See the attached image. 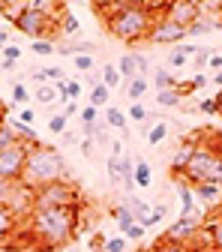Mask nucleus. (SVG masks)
<instances>
[{
  "mask_svg": "<svg viewBox=\"0 0 222 252\" xmlns=\"http://www.w3.org/2000/svg\"><path fill=\"white\" fill-rule=\"evenodd\" d=\"M93 9L99 12V18L105 21L108 33L123 42V45H138L147 42L150 27H153V15L144 9L141 0H120V3H93Z\"/></svg>",
  "mask_w": 222,
  "mask_h": 252,
  "instance_id": "nucleus-1",
  "label": "nucleus"
},
{
  "mask_svg": "<svg viewBox=\"0 0 222 252\" xmlns=\"http://www.w3.org/2000/svg\"><path fill=\"white\" fill-rule=\"evenodd\" d=\"M66 162H63V156L57 147L51 144H33L27 147V162H24V174H21V183L30 189V192H36L42 186H51V183H60L66 180Z\"/></svg>",
  "mask_w": 222,
  "mask_h": 252,
  "instance_id": "nucleus-2",
  "label": "nucleus"
},
{
  "mask_svg": "<svg viewBox=\"0 0 222 252\" xmlns=\"http://www.w3.org/2000/svg\"><path fill=\"white\" fill-rule=\"evenodd\" d=\"M33 207H81V192L69 180L42 186L33 192Z\"/></svg>",
  "mask_w": 222,
  "mask_h": 252,
  "instance_id": "nucleus-3",
  "label": "nucleus"
},
{
  "mask_svg": "<svg viewBox=\"0 0 222 252\" xmlns=\"http://www.w3.org/2000/svg\"><path fill=\"white\" fill-rule=\"evenodd\" d=\"M204 231V219L201 216H177L174 222L165 228V234L159 240H168V243H189V246H195L198 237Z\"/></svg>",
  "mask_w": 222,
  "mask_h": 252,
  "instance_id": "nucleus-4",
  "label": "nucleus"
},
{
  "mask_svg": "<svg viewBox=\"0 0 222 252\" xmlns=\"http://www.w3.org/2000/svg\"><path fill=\"white\" fill-rule=\"evenodd\" d=\"M24 162H27V144H12L9 150L0 153V186L21 183Z\"/></svg>",
  "mask_w": 222,
  "mask_h": 252,
  "instance_id": "nucleus-5",
  "label": "nucleus"
},
{
  "mask_svg": "<svg viewBox=\"0 0 222 252\" xmlns=\"http://www.w3.org/2000/svg\"><path fill=\"white\" fill-rule=\"evenodd\" d=\"M183 39H189V27H180L165 15H159L153 21L150 36H147V42H153V45H180Z\"/></svg>",
  "mask_w": 222,
  "mask_h": 252,
  "instance_id": "nucleus-6",
  "label": "nucleus"
},
{
  "mask_svg": "<svg viewBox=\"0 0 222 252\" xmlns=\"http://www.w3.org/2000/svg\"><path fill=\"white\" fill-rule=\"evenodd\" d=\"M15 30H21V33L30 36V39H51V33H54L57 27H54L48 18H42L39 12L24 9V12L18 15V21H15Z\"/></svg>",
  "mask_w": 222,
  "mask_h": 252,
  "instance_id": "nucleus-7",
  "label": "nucleus"
},
{
  "mask_svg": "<svg viewBox=\"0 0 222 252\" xmlns=\"http://www.w3.org/2000/svg\"><path fill=\"white\" fill-rule=\"evenodd\" d=\"M165 18H171L180 27H192L201 18V3H195V0H171L165 6Z\"/></svg>",
  "mask_w": 222,
  "mask_h": 252,
  "instance_id": "nucleus-8",
  "label": "nucleus"
},
{
  "mask_svg": "<svg viewBox=\"0 0 222 252\" xmlns=\"http://www.w3.org/2000/svg\"><path fill=\"white\" fill-rule=\"evenodd\" d=\"M27 9L39 12V15H42V18H48L54 27H57L63 18H66V12H69V6H66V3H54V0H30ZM57 30H60V27H57Z\"/></svg>",
  "mask_w": 222,
  "mask_h": 252,
  "instance_id": "nucleus-9",
  "label": "nucleus"
},
{
  "mask_svg": "<svg viewBox=\"0 0 222 252\" xmlns=\"http://www.w3.org/2000/svg\"><path fill=\"white\" fill-rule=\"evenodd\" d=\"M18 225H21V219H18L15 213H9L3 204H0V249H6V246H9V240L15 237Z\"/></svg>",
  "mask_w": 222,
  "mask_h": 252,
  "instance_id": "nucleus-10",
  "label": "nucleus"
},
{
  "mask_svg": "<svg viewBox=\"0 0 222 252\" xmlns=\"http://www.w3.org/2000/svg\"><path fill=\"white\" fill-rule=\"evenodd\" d=\"M195 138H198V132H195V135H189L186 141H180L177 153L171 156V171H174V174H180V171L189 165V159H192V153H195Z\"/></svg>",
  "mask_w": 222,
  "mask_h": 252,
  "instance_id": "nucleus-11",
  "label": "nucleus"
},
{
  "mask_svg": "<svg viewBox=\"0 0 222 252\" xmlns=\"http://www.w3.org/2000/svg\"><path fill=\"white\" fill-rule=\"evenodd\" d=\"M192 192H195V201H201L204 207H216L222 201L216 183H198V186H192Z\"/></svg>",
  "mask_w": 222,
  "mask_h": 252,
  "instance_id": "nucleus-12",
  "label": "nucleus"
},
{
  "mask_svg": "<svg viewBox=\"0 0 222 252\" xmlns=\"http://www.w3.org/2000/svg\"><path fill=\"white\" fill-rule=\"evenodd\" d=\"M9 126H12V132H15L18 144H27V147L42 144V141H39V132L33 129V126H27V123H21V120H9Z\"/></svg>",
  "mask_w": 222,
  "mask_h": 252,
  "instance_id": "nucleus-13",
  "label": "nucleus"
},
{
  "mask_svg": "<svg viewBox=\"0 0 222 252\" xmlns=\"http://www.w3.org/2000/svg\"><path fill=\"white\" fill-rule=\"evenodd\" d=\"M177 195H180V216H198V204H195L192 186L180 183V186H177Z\"/></svg>",
  "mask_w": 222,
  "mask_h": 252,
  "instance_id": "nucleus-14",
  "label": "nucleus"
},
{
  "mask_svg": "<svg viewBox=\"0 0 222 252\" xmlns=\"http://www.w3.org/2000/svg\"><path fill=\"white\" fill-rule=\"evenodd\" d=\"M135 171H132V177H135V186L138 189H147L150 183H153V171H150V162L144 159V156H135Z\"/></svg>",
  "mask_w": 222,
  "mask_h": 252,
  "instance_id": "nucleus-15",
  "label": "nucleus"
},
{
  "mask_svg": "<svg viewBox=\"0 0 222 252\" xmlns=\"http://www.w3.org/2000/svg\"><path fill=\"white\" fill-rule=\"evenodd\" d=\"M57 87V93H60V102L66 105V102H75L78 96H81V84L75 81V78H66V81H60V84H54Z\"/></svg>",
  "mask_w": 222,
  "mask_h": 252,
  "instance_id": "nucleus-16",
  "label": "nucleus"
},
{
  "mask_svg": "<svg viewBox=\"0 0 222 252\" xmlns=\"http://www.w3.org/2000/svg\"><path fill=\"white\" fill-rule=\"evenodd\" d=\"M87 99H90V105L96 108V111H99V108H108V105H111V90L99 81V84L90 87V96H87Z\"/></svg>",
  "mask_w": 222,
  "mask_h": 252,
  "instance_id": "nucleus-17",
  "label": "nucleus"
},
{
  "mask_svg": "<svg viewBox=\"0 0 222 252\" xmlns=\"http://www.w3.org/2000/svg\"><path fill=\"white\" fill-rule=\"evenodd\" d=\"M111 219L117 222L120 231H126V228L135 222V213L129 210V204H114V207H111Z\"/></svg>",
  "mask_w": 222,
  "mask_h": 252,
  "instance_id": "nucleus-18",
  "label": "nucleus"
},
{
  "mask_svg": "<svg viewBox=\"0 0 222 252\" xmlns=\"http://www.w3.org/2000/svg\"><path fill=\"white\" fill-rule=\"evenodd\" d=\"M183 99H186V96L180 93V84L171 87V90H156V102H159L162 108H177Z\"/></svg>",
  "mask_w": 222,
  "mask_h": 252,
  "instance_id": "nucleus-19",
  "label": "nucleus"
},
{
  "mask_svg": "<svg viewBox=\"0 0 222 252\" xmlns=\"http://www.w3.org/2000/svg\"><path fill=\"white\" fill-rule=\"evenodd\" d=\"M204 231H207V237H210L213 249H216V252H222V219H216V216L204 219Z\"/></svg>",
  "mask_w": 222,
  "mask_h": 252,
  "instance_id": "nucleus-20",
  "label": "nucleus"
},
{
  "mask_svg": "<svg viewBox=\"0 0 222 252\" xmlns=\"http://www.w3.org/2000/svg\"><path fill=\"white\" fill-rule=\"evenodd\" d=\"M105 126H108V129H117V132L126 135V114H123L117 105H108V111H105Z\"/></svg>",
  "mask_w": 222,
  "mask_h": 252,
  "instance_id": "nucleus-21",
  "label": "nucleus"
},
{
  "mask_svg": "<svg viewBox=\"0 0 222 252\" xmlns=\"http://www.w3.org/2000/svg\"><path fill=\"white\" fill-rule=\"evenodd\" d=\"M147 87H150V81H147L144 75H138V78H132V81H126V96H129L132 102H141V96L147 93Z\"/></svg>",
  "mask_w": 222,
  "mask_h": 252,
  "instance_id": "nucleus-22",
  "label": "nucleus"
},
{
  "mask_svg": "<svg viewBox=\"0 0 222 252\" xmlns=\"http://www.w3.org/2000/svg\"><path fill=\"white\" fill-rule=\"evenodd\" d=\"M117 72H120V78H123V81H132V78H138V66H135V57H132V51L120 57V63H117Z\"/></svg>",
  "mask_w": 222,
  "mask_h": 252,
  "instance_id": "nucleus-23",
  "label": "nucleus"
},
{
  "mask_svg": "<svg viewBox=\"0 0 222 252\" xmlns=\"http://www.w3.org/2000/svg\"><path fill=\"white\" fill-rule=\"evenodd\" d=\"M165 135H168V123H165V120L147 126V144H150V147H159V144L165 141Z\"/></svg>",
  "mask_w": 222,
  "mask_h": 252,
  "instance_id": "nucleus-24",
  "label": "nucleus"
},
{
  "mask_svg": "<svg viewBox=\"0 0 222 252\" xmlns=\"http://www.w3.org/2000/svg\"><path fill=\"white\" fill-rule=\"evenodd\" d=\"M36 102H39V105H54V102H60L57 87H54V84H42V87H36Z\"/></svg>",
  "mask_w": 222,
  "mask_h": 252,
  "instance_id": "nucleus-25",
  "label": "nucleus"
},
{
  "mask_svg": "<svg viewBox=\"0 0 222 252\" xmlns=\"http://www.w3.org/2000/svg\"><path fill=\"white\" fill-rule=\"evenodd\" d=\"M177 84H180V81H177L168 69H156V72H153V87H156V90H171V87H177Z\"/></svg>",
  "mask_w": 222,
  "mask_h": 252,
  "instance_id": "nucleus-26",
  "label": "nucleus"
},
{
  "mask_svg": "<svg viewBox=\"0 0 222 252\" xmlns=\"http://www.w3.org/2000/svg\"><path fill=\"white\" fill-rule=\"evenodd\" d=\"M147 252H195V246H189V243H168V240H156Z\"/></svg>",
  "mask_w": 222,
  "mask_h": 252,
  "instance_id": "nucleus-27",
  "label": "nucleus"
},
{
  "mask_svg": "<svg viewBox=\"0 0 222 252\" xmlns=\"http://www.w3.org/2000/svg\"><path fill=\"white\" fill-rule=\"evenodd\" d=\"M108 90H114V87H120L123 84V78H120V72H117V66H111V63H105L102 66V78H99Z\"/></svg>",
  "mask_w": 222,
  "mask_h": 252,
  "instance_id": "nucleus-28",
  "label": "nucleus"
},
{
  "mask_svg": "<svg viewBox=\"0 0 222 252\" xmlns=\"http://www.w3.org/2000/svg\"><path fill=\"white\" fill-rule=\"evenodd\" d=\"M126 204H129V210L135 213V222H144V219L150 216V210H153V207H150L147 201H141V198H129Z\"/></svg>",
  "mask_w": 222,
  "mask_h": 252,
  "instance_id": "nucleus-29",
  "label": "nucleus"
},
{
  "mask_svg": "<svg viewBox=\"0 0 222 252\" xmlns=\"http://www.w3.org/2000/svg\"><path fill=\"white\" fill-rule=\"evenodd\" d=\"M12 144H18V138H15L12 126H9V120H6V123H0V153H3V150H9Z\"/></svg>",
  "mask_w": 222,
  "mask_h": 252,
  "instance_id": "nucleus-30",
  "label": "nucleus"
},
{
  "mask_svg": "<svg viewBox=\"0 0 222 252\" xmlns=\"http://www.w3.org/2000/svg\"><path fill=\"white\" fill-rule=\"evenodd\" d=\"M69 129V120H66V114H51L48 117V132H54V135H63Z\"/></svg>",
  "mask_w": 222,
  "mask_h": 252,
  "instance_id": "nucleus-31",
  "label": "nucleus"
},
{
  "mask_svg": "<svg viewBox=\"0 0 222 252\" xmlns=\"http://www.w3.org/2000/svg\"><path fill=\"white\" fill-rule=\"evenodd\" d=\"M165 216H168V207H165V204H156V207L150 210V216L144 219L141 225H144V228H153V225H159V222H162Z\"/></svg>",
  "mask_w": 222,
  "mask_h": 252,
  "instance_id": "nucleus-32",
  "label": "nucleus"
},
{
  "mask_svg": "<svg viewBox=\"0 0 222 252\" xmlns=\"http://www.w3.org/2000/svg\"><path fill=\"white\" fill-rule=\"evenodd\" d=\"M78 30H81L78 18H75L72 12H66V18L60 21V33H63V36H78Z\"/></svg>",
  "mask_w": 222,
  "mask_h": 252,
  "instance_id": "nucleus-33",
  "label": "nucleus"
},
{
  "mask_svg": "<svg viewBox=\"0 0 222 252\" xmlns=\"http://www.w3.org/2000/svg\"><path fill=\"white\" fill-rule=\"evenodd\" d=\"M30 51H33L36 57H45V54H54V51H57V45H54L51 39H33Z\"/></svg>",
  "mask_w": 222,
  "mask_h": 252,
  "instance_id": "nucleus-34",
  "label": "nucleus"
},
{
  "mask_svg": "<svg viewBox=\"0 0 222 252\" xmlns=\"http://www.w3.org/2000/svg\"><path fill=\"white\" fill-rule=\"evenodd\" d=\"M120 234L126 237V243H129V240H135V243H138V240H144V234H147V228H144L141 222H132L129 228H126V231H120Z\"/></svg>",
  "mask_w": 222,
  "mask_h": 252,
  "instance_id": "nucleus-35",
  "label": "nucleus"
},
{
  "mask_svg": "<svg viewBox=\"0 0 222 252\" xmlns=\"http://www.w3.org/2000/svg\"><path fill=\"white\" fill-rule=\"evenodd\" d=\"M213 27H216V24H213L210 18H198L192 27H189V36H204V33H210Z\"/></svg>",
  "mask_w": 222,
  "mask_h": 252,
  "instance_id": "nucleus-36",
  "label": "nucleus"
},
{
  "mask_svg": "<svg viewBox=\"0 0 222 252\" xmlns=\"http://www.w3.org/2000/svg\"><path fill=\"white\" fill-rule=\"evenodd\" d=\"M12 102H15V105H27V102H30V93H27V87H24L21 81L12 84Z\"/></svg>",
  "mask_w": 222,
  "mask_h": 252,
  "instance_id": "nucleus-37",
  "label": "nucleus"
},
{
  "mask_svg": "<svg viewBox=\"0 0 222 252\" xmlns=\"http://www.w3.org/2000/svg\"><path fill=\"white\" fill-rule=\"evenodd\" d=\"M186 63H189V57L183 54V48H174V51L168 54V66H171V69H183Z\"/></svg>",
  "mask_w": 222,
  "mask_h": 252,
  "instance_id": "nucleus-38",
  "label": "nucleus"
},
{
  "mask_svg": "<svg viewBox=\"0 0 222 252\" xmlns=\"http://www.w3.org/2000/svg\"><path fill=\"white\" fill-rule=\"evenodd\" d=\"M102 252H126V237H123V234H120V237H105Z\"/></svg>",
  "mask_w": 222,
  "mask_h": 252,
  "instance_id": "nucleus-39",
  "label": "nucleus"
},
{
  "mask_svg": "<svg viewBox=\"0 0 222 252\" xmlns=\"http://www.w3.org/2000/svg\"><path fill=\"white\" fill-rule=\"evenodd\" d=\"M126 120H135V123H138V120H147V108H144L141 102H132V105H129V114H126Z\"/></svg>",
  "mask_w": 222,
  "mask_h": 252,
  "instance_id": "nucleus-40",
  "label": "nucleus"
},
{
  "mask_svg": "<svg viewBox=\"0 0 222 252\" xmlns=\"http://www.w3.org/2000/svg\"><path fill=\"white\" fill-rule=\"evenodd\" d=\"M72 63H75L78 72H90V69H93V54H78Z\"/></svg>",
  "mask_w": 222,
  "mask_h": 252,
  "instance_id": "nucleus-41",
  "label": "nucleus"
},
{
  "mask_svg": "<svg viewBox=\"0 0 222 252\" xmlns=\"http://www.w3.org/2000/svg\"><path fill=\"white\" fill-rule=\"evenodd\" d=\"M201 114H219V105H216V96H210V99H201L198 105H195Z\"/></svg>",
  "mask_w": 222,
  "mask_h": 252,
  "instance_id": "nucleus-42",
  "label": "nucleus"
},
{
  "mask_svg": "<svg viewBox=\"0 0 222 252\" xmlns=\"http://www.w3.org/2000/svg\"><path fill=\"white\" fill-rule=\"evenodd\" d=\"M42 75H45V81L51 84H60V81H66V78H63V69H57V66H48V69H42Z\"/></svg>",
  "mask_w": 222,
  "mask_h": 252,
  "instance_id": "nucleus-43",
  "label": "nucleus"
},
{
  "mask_svg": "<svg viewBox=\"0 0 222 252\" xmlns=\"http://www.w3.org/2000/svg\"><path fill=\"white\" fill-rule=\"evenodd\" d=\"M132 57H135V66H138V75H144V78H147V72H150V63H147V57H144L141 51H132Z\"/></svg>",
  "mask_w": 222,
  "mask_h": 252,
  "instance_id": "nucleus-44",
  "label": "nucleus"
},
{
  "mask_svg": "<svg viewBox=\"0 0 222 252\" xmlns=\"http://www.w3.org/2000/svg\"><path fill=\"white\" fill-rule=\"evenodd\" d=\"M210 54H213L210 48H201V51H198V54L192 57V60H195V69H201V66H207V60H210Z\"/></svg>",
  "mask_w": 222,
  "mask_h": 252,
  "instance_id": "nucleus-45",
  "label": "nucleus"
},
{
  "mask_svg": "<svg viewBox=\"0 0 222 252\" xmlns=\"http://www.w3.org/2000/svg\"><path fill=\"white\" fill-rule=\"evenodd\" d=\"M18 57H21V48H18V45H12V42H9V45H6V48H3V60H12V63H15V60H18Z\"/></svg>",
  "mask_w": 222,
  "mask_h": 252,
  "instance_id": "nucleus-46",
  "label": "nucleus"
},
{
  "mask_svg": "<svg viewBox=\"0 0 222 252\" xmlns=\"http://www.w3.org/2000/svg\"><path fill=\"white\" fill-rule=\"evenodd\" d=\"M87 246H90L93 252H102V246H105V237H102V234H93V237L87 240Z\"/></svg>",
  "mask_w": 222,
  "mask_h": 252,
  "instance_id": "nucleus-47",
  "label": "nucleus"
},
{
  "mask_svg": "<svg viewBox=\"0 0 222 252\" xmlns=\"http://www.w3.org/2000/svg\"><path fill=\"white\" fill-rule=\"evenodd\" d=\"M15 120H21V123H27V126H33V120H36V114H33V111H30V108H21Z\"/></svg>",
  "mask_w": 222,
  "mask_h": 252,
  "instance_id": "nucleus-48",
  "label": "nucleus"
},
{
  "mask_svg": "<svg viewBox=\"0 0 222 252\" xmlns=\"http://www.w3.org/2000/svg\"><path fill=\"white\" fill-rule=\"evenodd\" d=\"M81 108H78V102H66V108H63V114H66V120H72L75 114H78Z\"/></svg>",
  "mask_w": 222,
  "mask_h": 252,
  "instance_id": "nucleus-49",
  "label": "nucleus"
},
{
  "mask_svg": "<svg viewBox=\"0 0 222 252\" xmlns=\"http://www.w3.org/2000/svg\"><path fill=\"white\" fill-rule=\"evenodd\" d=\"M207 66L219 72V69H222V54H210V60H207Z\"/></svg>",
  "mask_w": 222,
  "mask_h": 252,
  "instance_id": "nucleus-50",
  "label": "nucleus"
},
{
  "mask_svg": "<svg viewBox=\"0 0 222 252\" xmlns=\"http://www.w3.org/2000/svg\"><path fill=\"white\" fill-rule=\"evenodd\" d=\"M81 144V153L84 156H93V138H84V141H78Z\"/></svg>",
  "mask_w": 222,
  "mask_h": 252,
  "instance_id": "nucleus-51",
  "label": "nucleus"
},
{
  "mask_svg": "<svg viewBox=\"0 0 222 252\" xmlns=\"http://www.w3.org/2000/svg\"><path fill=\"white\" fill-rule=\"evenodd\" d=\"M111 156H114V159L123 156V141H111Z\"/></svg>",
  "mask_w": 222,
  "mask_h": 252,
  "instance_id": "nucleus-52",
  "label": "nucleus"
},
{
  "mask_svg": "<svg viewBox=\"0 0 222 252\" xmlns=\"http://www.w3.org/2000/svg\"><path fill=\"white\" fill-rule=\"evenodd\" d=\"M60 138H63V147H66V144H75V141H78V138H75V132H72V129H66V132H63V135H60Z\"/></svg>",
  "mask_w": 222,
  "mask_h": 252,
  "instance_id": "nucleus-53",
  "label": "nucleus"
},
{
  "mask_svg": "<svg viewBox=\"0 0 222 252\" xmlns=\"http://www.w3.org/2000/svg\"><path fill=\"white\" fill-rule=\"evenodd\" d=\"M9 45V33H6V30H0V48H6Z\"/></svg>",
  "mask_w": 222,
  "mask_h": 252,
  "instance_id": "nucleus-54",
  "label": "nucleus"
},
{
  "mask_svg": "<svg viewBox=\"0 0 222 252\" xmlns=\"http://www.w3.org/2000/svg\"><path fill=\"white\" fill-rule=\"evenodd\" d=\"M6 120H9V114H6V105L0 102V123H6Z\"/></svg>",
  "mask_w": 222,
  "mask_h": 252,
  "instance_id": "nucleus-55",
  "label": "nucleus"
},
{
  "mask_svg": "<svg viewBox=\"0 0 222 252\" xmlns=\"http://www.w3.org/2000/svg\"><path fill=\"white\" fill-rule=\"evenodd\" d=\"M213 84H219V87H222V69H219V72H213Z\"/></svg>",
  "mask_w": 222,
  "mask_h": 252,
  "instance_id": "nucleus-56",
  "label": "nucleus"
},
{
  "mask_svg": "<svg viewBox=\"0 0 222 252\" xmlns=\"http://www.w3.org/2000/svg\"><path fill=\"white\" fill-rule=\"evenodd\" d=\"M216 105H219V117H222V90L216 93Z\"/></svg>",
  "mask_w": 222,
  "mask_h": 252,
  "instance_id": "nucleus-57",
  "label": "nucleus"
},
{
  "mask_svg": "<svg viewBox=\"0 0 222 252\" xmlns=\"http://www.w3.org/2000/svg\"><path fill=\"white\" fill-rule=\"evenodd\" d=\"M213 252H216V249H213Z\"/></svg>",
  "mask_w": 222,
  "mask_h": 252,
  "instance_id": "nucleus-58",
  "label": "nucleus"
},
{
  "mask_svg": "<svg viewBox=\"0 0 222 252\" xmlns=\"http://www.w3.org/2000/svg\"><path fill=\"white\" fill-rule=\"evenodd\" d=\"M144 252H147V249H144Z\"/></svg>",
  "mask_w": 222,
  "mask_h": 252,
  "instance_id": "nucleus-59",
  "label": "nucleus"
}]
</instances>
